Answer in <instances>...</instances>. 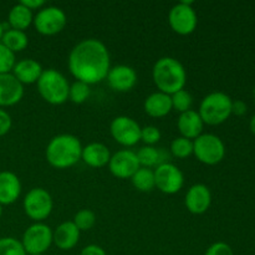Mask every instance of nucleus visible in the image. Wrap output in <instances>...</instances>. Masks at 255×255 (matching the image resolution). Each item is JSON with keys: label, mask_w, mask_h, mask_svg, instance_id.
<instances>
[{"label": "nucleus", "mask_w": 255, "mask_h": 255, "mask_svg": "<svg viewBox=\"0 0 255 255\" xmlns=\"http://www.w3.org/2000/svg\"><path fill=\"white\" fill-rule=\"evenodd\" d=\"M67 67L76 81L91 85L106 80L111 69V57L106 45L99 39H84L71 49Z\"/></svg>", "instance_id": "f257e3e1"}, {"label": "nucleus", "mask_w": 255, "mask_h": 255, "mask_svg": "<svg viewBox=\"0 0 255 255\" xmlns=\"http://www.w3.org/2000/svg\"><path fill=\"white\" fill-rule=\"evenodd\" d=\"M193 154L201 163L216 166L224 159L226 146L217 134L202 133L193 141Z\"/></svg>", "instance_id": "423d86ee"}, {"label": "nucleus", "mask_w": 255, "mask_h": 255, "mask_svg": "<svg viewBox=\"0 0 255 255\" xmlns=\"http://www.w3.org/2000/svg\"><path fill=\"white\" fill-rule=\"evenodd\" d=\"M169 152L173 157L179 159H184L193 154V141L179 136L171 142Z\"/></svg>", "instance_id": "bb28decb"}, {"label": "nucleus", "mask_w": 255, "mask_h": 255, "mask_svg": "<svg viewBox=\"0 0 255 255\" xmlns=\"http://www.w3.org/2000/svg\"><path fill=\"white\" fill-rule=\"evenodd\" d=\"M177 128L182 137L194 141L197 137L203 133L204 124L198 112L189 110L183 114H179L178 120H177Z\"/></svg>", "instance_id": "aec40b11"}, {"label": "nucleus", "mask_w": 255, "mask_h": 255, "mask_svg": "<svg viewBox=\"0 0 255 255\" xmlns=\"http://www.w3.org/2000/svg\"><path fill=\"white\" fill-rule=\"evenodd\" d=\"M0 255H26L21 242L12 237L0 238Z\"/></svg>", "instance_id": "7c9ffc66"}, {"label": "nucleus", "mask_w": 255, "mask_h": 255, "mask_svg": "<svg viewBox=\"0 0 255 255\" xmlns=\"http://www.w3.org/2000/svg\"><path fill=\"white\" fill-rule=\"evenodd\" d=\"M162 133L158 127L156 126H146L142 127L141 129V141L143 142L144 146H154L158 143L161 139Z\"/></svg>", "instance_id": "473e14b6"}, {"label": "nucleus", "mask_w": 255, "mask_h": 255, "mask_svg": "<svg viewBox=\"0 0 255 255\" xmlns=\"http://www.w3.org/2000/svg\"><path fill=\"white\" fill-rule=\"evenodd\" d=\"M249 128H251V131L255 134V115L251 119V122H249Z\"/></svg>", "instance_id": "58836bf2"}, {"label": "nucleus", "mask_w": 255, "mask_h": 255, "mask_svg": "<svg viewBox=\"0 0 255 255\" xmlns=\"http://www.w3.org/2000/svg\"><path fill=\"white\" fill-rule=\"evenodd\" d=\"M42 71H44V69H42L41 64L37 62L36 60L22 59L15 62L11 74L24 86V85L36 84L37 80L41 76Z\"/></svg>", "instance_id": "6ab92c4d"}, {"label": "nucleus", "mask_w": 255, "mask_h": 255, "mask_svg": "<svg viewBox=\"0 0 255 255\" xmlns=\"http://www.w3.org/2000/svg\"><path fill=\"white\" fill-rule=\"evenodd\" d=\"M168 24L176 34L182 36L194 32L198 25V16L193 9V2L183 0L173 5L168 12Z\"/></svg>", "instance_id": "6e6552de"}, {"label": "nucleus", "mask_w": 255, "mask_h": 255, "mask_svg": "<svg viewBox=\"0 0 255 255\" xmlns=\"http://www.w3.org/2000/svg\"><path fill=\"white\" fill-rule=\"evenodd\" d=\"M80 255H107L104 248H101L97 244H90V246L85 247L81 251Z\"/></svg>", "instance_id": "c9c22d12"}, {"label": "nucleus", "mask_w": 255, "mask_h": 255, "mask_svg": "<svg viewBox=\"0 0 255 255\" xmlns=\"http://www.w3.org/2000/svg\"><path fill=\"white\" fill-rule=\"evenodd\" d=\"M21 194V182L19 177L10 171L0 172V204L10 206Z\"/></svg>", "instance_id": "a211bd4d"}, {"label": "nucleus", "mask_w": 255, "mask_h": 255, "mask_svg": "<svg viewBox=\"0 0 255 255\" xmlns=\"http://www.w3.org/2000/svg\"><path fill=\"white\" fill-rule=\"evenodd\" d=\"M11 126H12L11 116H10L4 109H0V137L5 136V134L11 129Z\"/></svg>", "instance_id": "f704fd0d"}, {"label": "nucleus", "mask_w": 255, "mask_h": 255, "mask_svg": "<svg viewBox=\"0 0 255 255\" xmlns=\"http://www.w3.org/2000/svg\"><path fill=\"white\" fill-rule=\"evenodd\" d=\"M15 62H16V59H15L14 52L10 51L0 42V75L10 74Z\"/></svg>", "instance_id": "2f4dec72"}, {"label": "nucleus", "mask_w": 255, "mask_h": 255, "mask_svg": "<svg viewBox=\"0 0 255 255\" xmlns=\"http://www.w3.org/2000/svg\"><path fill=\"white\" fill-rule=\"evenodd\" d=\"M80 234L81 232L75 226L74 222H64L52 231V244H55L60 251H71L79 243Z\"/></svg>", "instance_id": "f3484780"}, {"label": "nucleus", "mask_w": 255, "mask_h": 255, "mask_svg": "<svg viewBox=\"0 0 255 255\" xmlns=\"http://www.w3.org/2000/svg\"><path fill=\"white\" fill-rule=\"evenodd\" d=\"M212 204L211 189L203 183H196L189 187L184 197V206L187 211L196 216L204 214Z\"/></svg>", "instance_id": "4468645a"}, {"label": "nucleus", "mask_w": 255, "mask_h": 255, "mask_svg": "<svg viewBox=\"0 0 255 255\" xmlns=\"http://www.w3.org/2000/svg\"><path fill=\"white\" fill-rule=\"evenodd\" d=\"M152 80L158 91L172 96L184 89L187 84V71L179 60L163 56L154 62Z\"/></svg>", "instance_id": "7ed1b4c3"}, {"label": "nucleus", "mask_w": 255, "mask_h": 255, "mask_svg": "<svg viewBox=\"0 0 255 255\" xmlns=\"http://www.w3.org/2000/svg\"><path fill=\"white\" fill-rule=\"evenodd\" d=\"M67 24V16L61 7L44 6L34 15L35 30L44 36H54L65 29Z\"/></svg>", "instance_id": "1a4fd4ad"}, {"label": "nucleus", "mask_w": 255, "mask_h": 255, "mask_svg": "<svg viewBox=\"0 0 255 255\" xmlns=\"http://www.w3.org/2000/svg\"><path fill=\"white\" fill-rule=\"evenodd\" d=\"M154 171V183L156 188L164 194H176L183 188L184 176L183 172L176 166L171 163H163L157 166Z\"/></svg>", "instance_id": "f8f14e48"}, {"label": "nucleus", "mask_w": 255, "mask_h": 255, "mask_svg": "<svg viewBox=\"0 0 255 255\" xmlns=\"http://www.w3.org/2000/svg\"><path fill=\"white\" fill-rule=\"evenodd\" d=\"M107 166L112 176L120 179H131V177L141 167L137 159L136 152L127 148L120 149L116 153L111 154V159Z\"/></svg>", "instance_id": "ddd939ff"}, {"label": "nucleus", "mask_w": 255, "mask_h": 255, "mask_svg": "<svg viewBox=\"0 0 255 255\" xmlns=\"http://www.w3.org/2000/svg\"><path fill=\"white\" fill-rule=\"evenodd\" d=\"M75 226L79 228L80 232H86L90 231L95 227L96 224V214H95L94 211L91 209H80L76 214L74 216V219H72Z\"/></svg>", "instance_id": "cd10ccee"}, {"label": "nucleus", "mask_w": 255, "mask_h": 255, "mask_svg": "<svg viewBox=\"0 0 255 255\" xmlns=\"http://www.w3.org/2000/svg\"><path fill=\"white\" fill-rule=\"evenodd\" d=\"M24 97V86L15 79L14 75H0V109L11 107L19 104Z\"/></svg>", "instance_id": "dca6fc26"}, {"label": "nucleus", "mask_w": 255, "mask_h": 255, "mask_svg": "<svg viewBox=\"0 0 255 255\" xmlns=\"http://www.w3.org/2000/svg\"><path fill=\"white\" fill-rule=\"evenodd\" d=\"M1 216H2V206L0 204V218H1Z\"/></svg>", "instance_id": "a19ab883"}, {"label": "nucleus", "mask_w": 255, "mask_h": 255, "mask_svg": "<svg viewBox=\"0 0 255 255\" xmlns=\"http://www.w3.org/2000/svg\"><path fill=\"white\" fill-rule=\"evenodd\" d=\"M248 107H247V104L244 101H233L232 104V114L237 115V116H243L247 112Z\"/></svg>", "instance_id": "4c0bfd02"}, {"label": "nucleus", "mask_w": 255, "mask_h": 255, "mask_svg": "<svg viewBox=\"0 0 255 255\" xmlns=\"http://www.w3.org/2000/svg\"><path fill=\"white\" fill-rule=\"evenodd\" d=\"M22 208H24L25 214L31 221H34L35 223H41L51 214L54 201H52L51 194L46 189L36 187V188L30 189L24 197Z\"/></svg>", "instance_id": "0eeeda50"}, {"label": "nucleus", "mask_w": 255, "mask_h": 255, "mask_svg": "<svg viewBox=\"0 0 255 255\" xmlns=\"http://www.w3.org/2000/svg\"><path fill=\"white\" fill-rule=\"evenodd\" d=\"M171 100L172 109H173L174 111H178L179 114L189 111V110H192V106H193V96H192L191 92L187 91L186 89L181 90V91L172 95Z\"/></svg>", "instance_id": "c756f323"}, {"label": "nucleus", "mask_w": 255, "mask_h": 255, "mask_svg": "<svg viewBox=\"0 0 255 255\" xmlns=\"http://www.w3.org/2000/svg\"><path fill=\"white\" fill-rule=\"evenodd\" d=\"M26 255H40V254H26Z\"/></svg>", "instance_id": "79ce46f5"}, {"label": "nucleus", "mask_w": 255, "mask_h": 255, "mask_svg": "<svg viewBox=\"0 0 255 255\" xmlns=\"http://www.w3.org/2000/svg\"><path fill=\"white\" fill-rule=\"evenodd\" d=\"M91 95L89 85L84 84L81 81H75L74 84L70 85L69 90V101L75 105H82L87 101V99Z\"/></svg>", "instance_id": "c85d7f7f"}, {"label": "nucleus", "mask_w": 255, "mask_h": 255, "mask_svg": "<svg viewBox=\"0 0 255 255\" xmlns=\"http://www.w3.org/2000/svg\"><path fill=\"white\" fill-rule=\"evenodd\" d=\"M20 4H22L25 7L31 10V11H34V10H37V11H39L40 9H42V7L45 6L44 0H21Z\"/></svg>", "instance_id": "e433bc0d"}, {"label": "nucleus", "mask_w": 255, "mask_h": 255, "mask_svg": "<svg viewBox=\"0 0 255 255\" xmlns=\"http://www.w3.org/2000/svg\"><path fill=\"white\" fill-rule=\"evenodd\" d=\"M34 21V14L31 10L25 7L22 4H16L10 9L7 14V25L10 29L25 31L27 27H30Z\"/></svg>", "instance_id": "5701e85b"}, {"label": "nucleus", "mask_w": 255, "mask_h": 255, "mask_svg": "<svg viewBox=\"0 0 255 255\" xmlns=\"http://www.w3.org/2000/svg\"><path fill=\"white\" fill-rule=\"evenodd\" d=\"M1 42L5 47L10 50L11 52L16 54V52L24 51L29 45V37H27L26 32L19 31V30L9 29L4 31L1 37Z\"/></svg>", "instance_id": "b1692460"}, {"label": "nucleus", "mask_w": 255, "mask_h": 255, "mask_svg": "<svg viewBox=\"0 0 255 255\" xmlns=\"http://www.w3.org/2000/svg\"><path fill=\"white\" fill-rule=\"evenodd\" d=\"M36 87L41 99L52 106L64 105L69 100V81L61 72L55 69L44 70L37 80Z\"/></svg>", "instance_id": "20e7f679"}, {"label": "nucleus", "mask_w": 255, "mask_h": 255, "mask_svg": "<svg viewBox=\"0 0 255 255\" xmlns=\"http://www.w3.org/2000/svg\"><path fill=\"white\" fill-rule=\"evenodd\" d=\"M144 112L149 117L153 119H162L166 117L167 115L171 114L172 109V100L171 96L167 94H163L161 91H156L153 94L148 95L144 100L143 104Z\"/></svg>", "instance_id": "4be33fe9"}, {"label": "nucleus", "mask_w": 255, "mask_h": 255, "mask_svg": "<svg viewBox=\"0 0 255 255\" xmlns=\"http://www.w3.org/2000/svg\"><path fill=\"white\" fill-rule=\"evenodd\" d=\"M132 186L139 192H151L156 188L154 183V171L152 168L139 167L136 173L131 177Z\"/></svg>", "instance_id": "393cba45"}, {"label": "nucleus", "mask_w": 255, "mask_h": 255, "mask_svg": "<svg viewBox=\"0 0 255 255\" xmlns=\"http://www.w3.org/2000/svg\"><path fill=\"white\" fill-rule=\"evenodd\" d=\"M111 159V152L106 144L101 142H92L82 147L81 161L91 168H102L107 166Z\"/></svg>", "instance_id": "412c9836"}, {"label": "nucleus", "mask_w": 255, "mask_h": 255, "mask_svg": "<svg viewBox=\"0 0 255 255\" xmlns=\"http://www.w3.org/2000/svg\"><path fill=\"white\" fill-rule=\"evenodd\" d=\"M137 159L141 167L144 168H156L159 164V148L154 146H143L136 152Z\"/></svg>", "instance_id": "a878e982"}, {"label": "nucleus", "mask_w": 255, "mask_h": 255, "mask_svg": "<svg viewBox=\"0 0 255 255\" xmlns=\"http://www.w3.org/2000/svg\"><path fill=\"white\" fill-rule=\"evenodd\" d=\"M142 127L128 116H117L110 125L112 138L124 147H133L141 141Z\"/></svg>", "instance_id": "9b49d317"}, {"label": "nucleus", "mask_w": 255, "mask_h": 255, "mask_svg": "<svg viewBox=\"0 0 255 255\" xmlns=\"http://www.w3.org/2000/svg\"><path fill=\"white\" fill-rule=\"evenodd\" d=\"M4 25H2V22L0 21V41H1V37H2V34H4Z\"/></svg>", "instance_id": "ea45409f"}, {"label": "nucleus", "mask_w": 255, "mask_h": 255, "mask_svg": "<svg viewBox=\"0 0 255 255\" xmlns=\"http://www.w3.org/2000/svg\"><path fill=\"white\" fill-rule=\"evenodd\" d=\"M82 144L76 136L61 133L52 137L45 149L47 163L56 169H67L81 161Z\"/></svg>", "instance_id": "f03ea898"}, {"label": "nucleus", "mask_w": 255, "mask_h": 255, "mask_svg": "<svg viewBox=\"0 0 255 255\" xmlns=\"http://www.w3.org/2000/svg\"><path fill=\"white\" fill-rule=\"evenodd\" d=\"M107 84L116 92H128L136 86L137 72L128 65H116L111 67L106 76Z\"/></svg>", "instance_id": "2eb2a0df"}, {"label": "nucleus", "mask_w": 255, "mask_h": 255, "mask_svg": "<svg viewBox=\"0 0 255 255\" xmlns=\"http://www.w3.org/2000/svg\"><path fill=\"white\" fill-rule=\"evenodd\" d=\"M204 255H234V253L229 244L224 243V242H217L207 249Z\"/></svg>", "instance_id": "72a5a7b5"}, {"label": "nucleus", "mask_w": 255, "mask_h": 255, "mask_svg": "<svg viewBox=\"0 0 255 255\" xmlns=\"http://www.w3.org/2000/svg\"><path fill=\"white\" fill-rule=\"evenodd\" d=\"M21 244L26 254L42 255L52 244V229L45 223H34L25 229Z\"/></svg>", "instance_id": "9d476101"}, {"label": "nucleus", "mask_w": 255, "mask_h": 255, "mask_svg": "<svg viewBox=\"0 0 255 255\" xmlns=\"http://www.w3.org/2000/svg\"><path fill=\"white\" fill-rule=\"evenodd\" d=\"M232 104V99L224 92H211L203 97L197 112L204 125L218 126L231 117Z\"/></svg>", "instance_id": "39448f33"}]
</instances>
